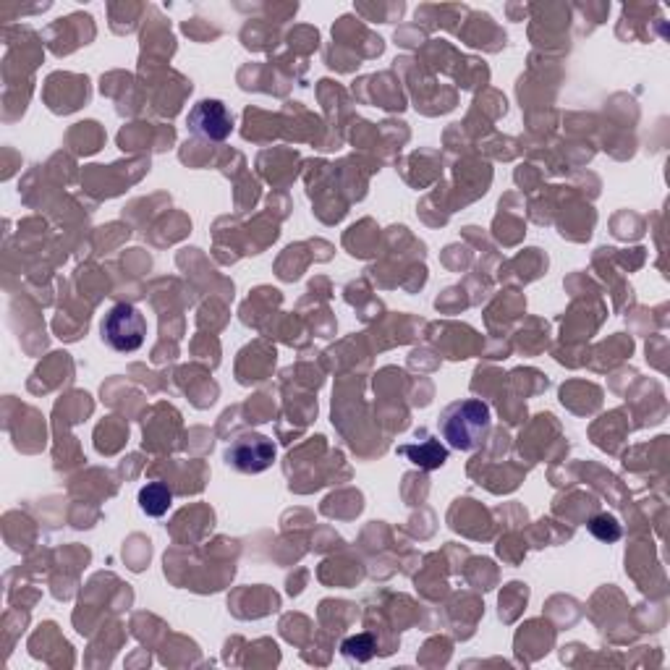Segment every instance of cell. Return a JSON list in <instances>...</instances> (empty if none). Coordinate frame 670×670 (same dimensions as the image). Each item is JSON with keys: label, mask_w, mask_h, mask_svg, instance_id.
<instances>
[{"label": "cell", "mask_w": 670, "mask_h": 670, "mask_svg": "<svg viewBox=\"0 0 670 670\" xmlns=\"http://www.w3.org/2000/svg\"><path fill=\"white\" fill-rule=\"evenodd\" d=\"M186 126L207 142H226L233 131V118L220 100H199L186 118Z\"/></svg>", "instance_id": "4"}, {"label": "cell", "mask_w": 670, "mask_h": 670, "mask_svg": "<svg viewBox=\"0 0 670 670\" xmlns=\"http://www.w3.org/2000/svg\"><path fill=\"white\" fill-rule=\"evenodd\" d=\"M589 532L595 534L600 542L621 540V524H618L616 516H610V513H600V516H595V519L589 521Z\"/></svg>", "instance_id": "7"}, {"label": "cell", "mask_w": 670, "mask_h": 670, "mask_svg": "<svg viewBox=\"0 0 670 670\" xmlns=\"http://www.w3.org/2000/svg\"><path fill=\"white\" fill-rule=\"evenodd\" d=\"M103 338L110 349L121 351V354L142 349L144 338H147L144 315L131 304H116L103 320Z\"/></svg>", "instance_id": "2"}, {"label": "cell", "mask_w": 670, "mask_h": 670, "mask_svg": "<svg viewBox=\"0 0 670 670\" xmlns=\"http://www.w3.org/2000/svg\"><path fill=\"white\" fill-rule=\"evenodd\" d=\"M343 655L351 657V660H359V663H367L372 655H375V639L370 634H359L351 636L343 642Z\"/></svg>", "instance_id": "8"}, {"label": "cell", "mask_w": 670, "mask_h": 670, "mask_svg": "<svg viewBox=\"0 0 670 670\" xmlns=\"http://www.w3.org/2000/svg\"><path fill=\"white\" fill-rule=\"evenodd\" d=\"M398 453L406 456L411 464L422 466V469H440V466L448 461V448H443L438 440H424V443L401 445Z\"/></svg>", "instance_id": "5"}, {"label": "cell", "mask_w": 670, "mask_h": 670, "mask_svg": "<svg viewBox=\"0 0 670 670\" xmlns=\"http://www.w3.org/2000/svg\"><path fill=\"white\" fill-rule=\"evenodd\" d=\"M228 466L244 474H260L270 469L275 461V445L260 432H244L228 445L226 451Z\"/></svg>", "instance_id": "3"}, {"label": "cell", "mask_w": 670, "mask_h": 670, "mask_svg": "<svg viewBox=\"0 0 670 670\" xmlns=\"http://www.w3.org/2000/svg\"><path fill=\"white\" fill-rule=\"evenodd\" d=\"M171 503H173V493L168 490V485H163V482H150V485L139 490V508H142L147 516L160 519V516L168 513Z\"/></svg>", "instance_id": "6"}, {"label": "cell", "mask_w": 670, "mask_h": 670, "mask_svg": "<svg viewBox=\"0 0 670 670\" xmlns=\"http://www.w3.org/2000/svg\"><path fill=\"white\" fill-rule=\"evenodd\" d=\"M490 406L477 398H464L456 404L445 406L438 419L440 435L453 451H474L490 435Z\"/></svg>", "instance_id": "1"}]
</instances>
